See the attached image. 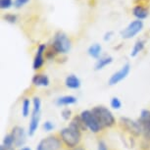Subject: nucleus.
I'll use <instances>...</instances> for the list:
<instances>
[{"label": "nucleus", "instance_id": "obj_1", "mask_svg": "<svg viewBox=\"0 0 150 150\" xmlns=\"http://www.w3.org/2000/svg\"><path fill=\"white\" fill-rule=\"evenodd\" d=\"M86 129V128L81 120L80 115L75 117L70 122L69 126L63 128L59 132L62 143L69 149L78 147L81 139V132Z\"/></svg>", "mask_w": 150, "mask_h": 150}, {"label": "nucleus", "instance_id": "obj_2", "mask_svg": "<svg viewBox=\"0 0 150 150\" xmlns=\"http://www.w3.org/2000/svg\"><path fill=\"white\" fill-rule=\"evenodd\" d=\"M92 113L94 114L95 118L97 119L98 123L102 127V129L105 128H112L116 124V119L111 112V110L107 108L106 106L98 105L93 107L91 109Z\"/></svg>", "mask_w": 150, "mask_h": 150}, {"label": "nucleus", "instance_id": "obj_3", "mask_svg": "<svg viewBox=\"0 0 150 150\" xmlns=\"http://www.w3.org/2000/svg\"><path fill=\"white\" fill-rule=\"evenodd\" d=\"M72 48V42L66 33L58 32L53 38L51 43V50L55 54H67Z\"/></svg>", "mask_w": 150, "mask_h": 150}, {"label": "nucleus", "instance_id": "obj_4", "mask_svg": "<svg viewBox=\"0 0 150 150\" xmlns=\"http://www.w3.org/2000/svg\"><path fill=\"white\" fill-rule=\"evenodd\" d=\"M41 119V100L39 97H33V110L30 114L29 129H28V134L30 137L35 135V134L38 131L39 123Z\"/></svg>", "mask_w": 150, "mask_h": 150}, {"label": "nucleus", "instance_id": "obj_5", "mask_svg": "<svg viewBox=\"0 0 150 150\" xmlns=\"http://www.w3.org/2000/svg\"><path fill=\"white\" fill-rule=\"evenodd\" d=\"M80 118L83 121L84 127L88 131L93 132V134H98L99 132H101L102 127L98 123L97 119L95 118L91 110H83V111H81L80 114Z\"/></svg>", "mask_w": 150, "mask_h": 150}, {"label": "nucleus", "instance_id": "obj_6", "mask_svg": "<svg viewBox=\"0 0 150 150\" xmlns=\"http://www.w3.org/2000/svg\"><path fill=\"white\" fill-rule=\"evenodd\" d=\"M62 141L60 137L56 135H48L39 141L36 150H60Z\"/></svg>", "mask_w": 150, "mask_h": 150}, {"label": "nucleus", "instance_id": "obj_7", "mask_svg": "<svg viewBox=\"0 0 150 150\" xmlns=\"http://www.w3.org/2000/svg\"><path fill=\"white\" fill-rule=\"evenodd\" d=\"M143 29V22L141 20H135L127 26L121 32V36L124 39H131L139 33Z\"/></svg>", "mask_w": 150, "mask_h": 150}, {"label": "nucleus", "instance_id": "obj_8", "mask_svg": "<svg viewBox=\"0 0 150 150\" xmlns=\"http://www.w3.org/2000/svg\"><path fill=\"white\" fill-rule=\"evenodd\" d=\"M121 125L127 132L134 137H139L142 134V129L138 120H134L129 117H122L121 118Z\"/></svg>", "mask_w": 150, "mask_h": 150}, {"label": "nucleus", "instance_id": "obj_9", "mask_svg": "<svg viewBox=\"0 0 150 150\" xmlns=\"http://www.w3.org/2000/svg\"><path fill=\"white\" fill-rule=\"evenodd\" d=\"M10 134L12 135L14 144H15L16 147H18V148L24 147L25 143H26V141H27V135H29L28 132H26V129L23 128V127L15 126L12 129V132H11Z\"/></svg>", "mask_w": 150, "mask_h": 150}, {"label": "nucleus", "instance_id": "obj_10", "mask_svg": "<svg viewBox=\"0 0 150 150\" xmlns=\"http://www.w3.org/2000/svg\"><path fill=\"white\" fill-rule=\"evenodd\" d=\"M129 72H131V65L129 63H126L120 70L115 72L110 77L108 81V84L110 86H114L116 84H118L119 83H121L122 81H124L125 79L128 77Z\"/></svg>", "mask_w": 150, "mask_h": 150}, {"label": "nucleus", "instance_id": "obj_11", "mask_svg": "<svg viewBox=\"0 0 150 150\" xmlns=\"http://www.w3.org/2000/svg\"><path fill=\"white\" fill-rule=\"evenodd\" d=\"M141 129H142V135L147 140H150V110L143 109L140 112L139 119H138Z\"/></svg>", "mask_w": 150, "mask_h": 150}, {"label": "nucleus", "instance_id": "obj_12", "mask_svg": "<svg viewBox=\"0 0 150 150\" xmlns=\"http://www.w3.org/2000/svg\"><path fill=\"white\" fill-rule=\"evenodd\" d=\"M46 52V44L41 43L38 45V49H36V53L33 59V68L35 71H38L41 69L44 64V53Z\"/></svg>", "mask_w": 150, "mask_h": 150}, {"label": "nucleus", "instance_id": "obj_13", "mask_svg": "<svg viewBox=\"0 0 150 150\" xmlns=\"http://www.w3.org/2000/svg\"><path fill=\"white\" fill-rule=\"evenodd\" d=\"M32 83L35 86L47 87L50 84V80L46 75H43V74H35L32 79Z\"/></svg>", "mask_w": 150, "mask_h": 150}, {"label": "nucleus", "instance_id": "obj_14", "mask_svg": "<svg viewBox=\"0 0 150 150\" xmlns=\"http://www.w3.org/2000/svg\"><path fill=\"white\" fill-rule=\"evenodd\" d=\"M65 86L69 89H79L81 86V81L78 76L71 74V75H68L65 79Z\"/></svg>", "mask_w": 150, "mask_h": 150}, {"label": "nucleus", "instance_id": "obj_15", "mask_svg": "<svg viewBox=\"0 0 150 150\" xmlns=\"http://www.w3.org/2000/svg\"><path fill=\"white\" fill-rule=\"evenodd\" d=\"M78 102V98L74 95H63L57 98L56 105L59 107H68Z\"/></svg>", "mask_w": 150, "mask_h": 150}, {"label": "nucleus", "instance_id": "obj_16", "mask_svg": "<svg viewBox=\"0 0 150 150\" xmlns=\"http://www.w3.org/2000/svg\"><path fill=\"white\" fill-rule=\"evenodd\" d=\"M113 62V57L110 55H106V56H102L99 59L96 60V63H95V66H94V69L95 71H101L103 70L104 68L109 66Z\"/></svg>", "mask_w": 150, "mask_h": 150}, {"label": "nucleus", "instance_id": "obj_17", "mask_svg": "<svg viewBox=\"0 0 150 150\" xmlns=\"http://www.w3.org/2000/svg\"><path fill=\"white\" fill-rule=\"evenodd\" d=\"M87 53L91 58H94L97 60L101 57V54H102V46L99 43H93L88 47Z\"/></svg>", "mask_w": 150, "mask_h": 150}, {"label": "nucleus", "instance_id": "obj_18", "mask_svg": "<svg viewBox=\"0 0 150 150\" xmlns=\"http://www.w3.org/2000/svg\"><path fill=\"white\" fill-rule=\"evenodd\" d=\"M148 10L146 9L145 7L140 6V5H137V6L134 7L132 9V15H134L137 20H144L148 17Z\"/></svg>", "mask_w": 150, "mask_h": 150}, {"label": "nucleus", "instance_id": "obj_19", "mask_svg": "<svg viewBox=\"0 0 150 150\" xmlns=\"http://www.w3.org/2000/svg\"><path fill=\"white\" fill-rule=\"evenodd\" d=\"M33 101H30V99L29 98H24L22 102V115L24 118H27L32 114V110H33Z\"/></svg>", "mask_w": 150, "mask_h": 150}, {"label": "nucleus", "instance_id": "obj_20", "mask_svg": "<svg viewBox=\"0 0 150 150\" xmlns=\"http://www.w3.org/2000/svg\"><path fill=\"white\" fill-rule=\"evenodd\" d=\"M144 46H145V41L143 39H138V40L135 41V43L134 44V47H132V51H131V57L134 58L139 54V53L144 49Z\"/></svg>", "mask_w": 150, "mask_h": 150}, {"label": "nucleus", "instance_id": "obj_21", "mask_svg": "<svg viewBox=\"0 0 150 150\" xmlns=\"http://www.w3.org/2000/svg\"><path fill=\"white\" fill-rule=\"evenodd\" d=\"M110 106L114 110H120L122 108V106H123V103H122L120 98L117 97V96H114L110 100Z\"/></svg>", "mask_w": 150, "mask_h": 150}, {"label": "nucleus", "instance_id": "obj_22", "mask_svg": "<svg viewBox=\"0 0 150 150\" xmlns=\"http://www.w3.org/2000/svg\"><path fill=\"white\" fill-rule=\"evenodd\" d=\"M42 128H43L44 132H52L53 129H55V125L53 124V122L51 121H45L43 124H42Z\"/></svg>", "mask_w": 150, "mask_h": 150}, {"label": "nucleus", "instance_id": "obj_23", "mask_svg": "<svg viewBox=\"0 0 150 150\" xmlns=\"http://www.w3.org/2000/svg\"><path fill=\"white\" fill-rule=\"evenodd\" d=\"M61 117L64 121H69L72 118V111L69 108H65L62 110L61 112Z\"/></svg>", "mask_w": 150, "mask_h": 150}, {"label": "nucleus", "instance_id": "obj_24", "mask_svg": "<svg viewBox=\"0 0 150 150\" xmlns=\"http://www.w3.org/2000/svg\"><path fill=\"white\" fill-rule=\"evenodd\" d=\"M3 19L6 21L7 23H10V24H15L18 20V16L15 15V14H6V15L3 16Z\"/></svg>", "mask_w": 150, "mask_h": 150}, {"label": "nucleus", "instance_id": "obj_25", "mask_svg": "<svg viewBox=\"0 0 150 150\" xmlns=\"http://www.w3.org/2000/svg\"><path fill=\"white\" fill-rule=\"evenodd\" d=\"M14 4L13 0H0V8L1 9H9Z\"/></svg>", "mask_w": 150, "mask_h": 150}, {"label": "nucleus", "instance_id": "obj_26", "mask_svg": "<svg viewBox=\"0 0 150 150\" xmlns=\"http://www.w3.org/2000/svg\"><path fill=\"white\" fill-rule=\"evenodd\" d=\"M30 0H14V7L17 8V9H20V8L24 7L25 5L28 4Z\"/></svg>", "mask_w": 150, "mask_h": 150}, {"label": "nucleus", "instance_id": "obj_27", "mask_svg": "<svg viewBox=\"0 0 150 150\" xmlns=\"http://www.w3.org/2000/svg\"><path fill=\"white\" fill-rule=\"evenodd\" d=\"M97 150H109L106 142L104 140H99L97 143Z\"/></svg>", "mask_w": 150, "mask_h": 150}, {"label": "nucleus", "instance_id": "obj_28", "mask_svg": "<svg viewBox=\"0 0 150 150\" xmlns=\"http://www.w3.org/2000/svg\"><path fill=\"white\" fill-rule=\"evenodd\" d=\"M112 35H113V32H107L103 36V40L104 41H109L110 39L112 38Z\"/></svg>", "mask_w": 150, "mask_h": 150}, {"label": "nucleus", "instance_id": "obj_29", "mask_svg": "<svg viewBox=\"0 0 150 150\" xmlns=\"http://www.w3.org/2000/svg\"><path fill=\"white\" fill-rule=\"evenodd\" d=\"M0 150H15V147L14 146H12V147L5 146V145H3V144H1V146H0Z\"/></svg>", "mask_w": 150, "mask_h": 150}, {"label": "nucleus", "instance_id": "obj_30", "mask_svg": "<svg viewBox=\"0 0 150 150\" xmlns=\"http://www.w3.org/2000/svg\"><path fill=\"white\" fill-rule=\"evenodd\" d=\"M19 150H32L30 148V147H22V148H20Z\"/></svg>", "mask_w": 150, "mask_h": 150}, {"label": "nucleus", "instance_id": "obj_31", "mask_svg": "<svg viewBox=\"0 0 150 150\" xmlns=\"http://www.w3.org/2000/svg\"><path fill=\"white\" fill-rule=\"evenodd\" d=\"M71 150H84V149H83V148H80V147H76V148L71 149Z\"/></svg>", "mask_w": 150, "mask_h": 150}]
</instances>
